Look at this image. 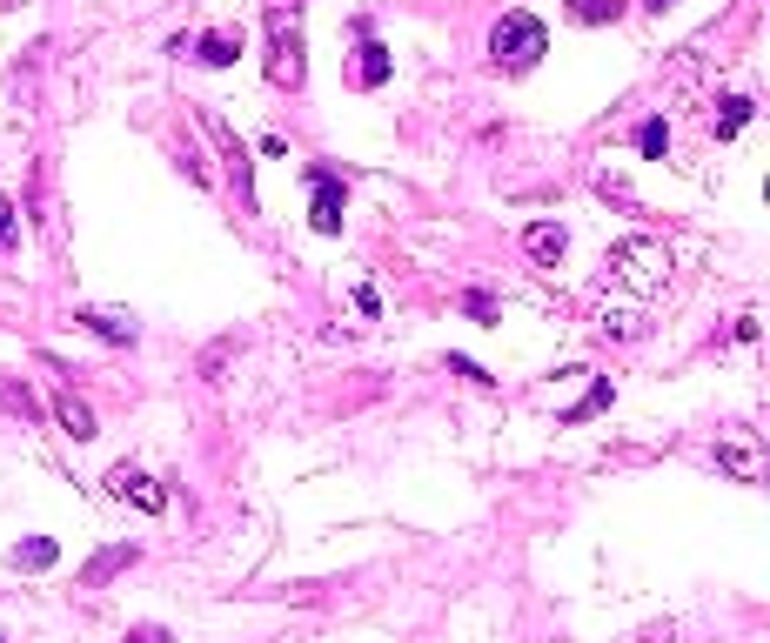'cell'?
<instances>
[{
	"label": "cell",
	"instance_id": "cell-1",
	"mask_svg": "<svg viewBox=\"0 0 770 643\" xmlns=\"http://www.w3.org/2000/svg\"><path fill=\"white\" fill-rule=\"evenodd\" d=\"M663 275H670V248L650 242V235H623V242L610 248V282L630 295H657Z\"/></svg>",
	"mask_w": 770,
	"mask_h": 643
},
{
	"label": "cell",
	"instance_id": "cell-10",
	"mask_svg": "<svg viewBox=\"0 0 770 643\" xmlns=\"http://www.w3.org/2000/svg\"><path fill=\"white\" fill-rule=\"evenodd\" d=\"M54 422H61V436H74V443H94L101 429H94V409L81 396H61L54 402Z\"/></svg>",
	"mask_w": 770,
	"mask_h": 643
},
{
	"label": "cell",
	"instance_id": "cell-7",
	"mask_svg": "<svg viewBox=\"0 0 770 643\" xmlns=\"http://www.w3.org/2000/svg\"><path fill=\"white\" fill-rule=\"evenodd\" d=\"M74 322L88 335H101V342H114V349H134V315H121V309H81Z\"/></svg>",
	"mask_w": 770,
	"mask_h": 643
},
{
	"label": "cell",
	"instance_id": "cell-14",
	"mask_svg": "<svg viewBox=\"0 0 770 643\" xmlns=\"http://www.w3.org/2000/svg\"><path fill=\"white\" fill-rule=\"evenodd\" d=\"M750 114H757V108H750L744 94H730V101H717V114H710V134H717V141H730V134L744 128Z\"/></svg>",
	"mask_w": 770,
	"mask_h": 643
},
{
	"label": "cell",
	"instance_id": "cell-11",
	"mask_svg": "<svg viewBox=\"0 0 770 643\" xmlns=\"http://www.w3.org/2000/svg\"><path fill=\"white\" fill-rule=\"evenodd\" d=\"M128 563H134V543H114V550H101V556L88 563V570H81V590H101V583H108V577H121Z\"/></svg>",
	"mask_w": 770,
	"mask_h": 643
},
{
	"label": "cell",
	"instance_id": "cell-6",
	"mask_svg": "<svg viewBox=\"0 0 770 643\" xmlns=\"http://www.w3.org/2000/svg\"><path fill=\"white\" fill-rule=\"evenodd\" d=\"M523 248H529V262H536V268H556L563 255H570V235H563L556 222H529L523 228Z\"/></svg>",
	"mask_w": 770,
	"mask_h": 643
},
{
	"label": "cell",
	"instance_id": "cell-23",
	"mask_svg": "<svg viewBox=\"0 0 770 643\" xmlns=\"http://www.w3.org/2000/svg\"><path fill=\"white\" fill-rule=\"evenodd\" d=\"M650 7H657V14H663V7H677V0H650Z\"/></svg>",
	"mask_w": 770,
	"mask_h": 643
},
{
	"label": "cell",
	"instance_id": "cell-9",
	"mask_svg": "<svg viewBox=\"0 0 770 643\" xmlns=\"http://www.w3.org/2000/svg\"><path fill=\"white\" fill-rule=\"evenodd\" d=\"M355 54H362V61H355V88H382V81L396 74V54H389L382 41H362Z\"/></svg>",
	"mask_w": 770,
	"mask_h": 643
},
{
	"label": "cell",
	"instance_id": "cell-16",
	"mask_svg": "<svg viewBox=\"0 0 770 643\" xmlns=\"http://www.w3.org/2000/svg\"><path fill=\"white\" fill-rule=\"evenodd\" d=\"M610 402H616V382H610V376H596V382H590V396L576 402V409H563V422H590L596 409H610Z\"/></svg>",
	"mask_w": 770,
	"mask_h": 643
},
{
	"label": "cell",
	"instance_id": "cell-21",
	"mask_svg": "<svg viewBox=\"0 0 770 643\" xmlns=\"http://www.w3.org/2000/svg\"><path fill=\"white\" fill-rule=\"evenodd\" d=\"M14 215H21V208H14V201H0V255L14 248Z\"/></svg>",
	"mask_w": 770,
	"mask_h": 643
},
{
	"label": "cell",
	"instance_id": "cell-20",
	"mask_svg": "<svg viewBox=\"0 0 770 643\" xmlns=\"http://www.w3.org/2000/svg\"><path fill=\"white\" fill-rule=\"evenodd\" d=\"M449 369H456L462 382H489V369H483V362H469V355H449Z\"/></svg>",
	"mask_w": 770,
	"mask_h": 643
},
{
	"label": "cell",
	"instance_id": "cell-12",
	"mask_svg": "<svg viewBox=\"0 0 770 643\" xmlns=\"http://www.w3.org/2000/svg\"><path fill=\"white\" fill-rule=\"evenodd\" d=\"M54 556H61V543H54V536H27V543H14V550H7V563H14V570H54Z\"/></svg>",
	"mask_w": 770,
	"mask_h": 643
},
{
	"label": "cell",
	"instance_id": "cell-3",
	"mask_svg": "<svg viewBox=\"0 0 770 643\" xmlns=\"http://www.w3.org/2000/svg\"><path fill=\"white\" fill-rule=\"evenodd\" d=\"M268 81L275 88H302V14L295 7L268 14Z\"/></svg>",
	"mask_w": 770,
	"mask_h": 643
},
{
	"label": "cell",
	"instance_id": "cell-17",
	"mask_svg": "<svg viewBox=\"0 0 770 643\" xmlns=\"http://www.w3.org/2000/svg\"><path fill=\"white\" fill-rule=\"evenodd\" d=\"M616 14H623V0H570V21H583V27L616 21Z\"/></svg>",
	"mask_w": 770,
	"mask_h": 643
},
{
	"label": "cell",
	"instance_id": "cell-18",
	"mask_svg": "<svg viewBox=\"0 0 770 643\" xmlns=\"http://www.w3.org/2000/svg\"><path fill=\"white\" fill-rule=\"evenodd\" d=\"M462 315H469V322H483V329H496V295H489V289H469V295H462Z\"/></svg>",
	"mask_w": 770,
	"mask_h": 643
},
{
	"label": "cell",
	"instance_id": "cell-4",
	"mask_svg": "<svg viewBox=\"0 0 770 643\" xmlns=\"http://www.w3.org/2000/svg\"><path fill=\"white\" fill-rule=\"evenodd\" d=\"M717 469L737 476V483H764V443H757V429H724L717 436Z\"/></svg>",
	"mask_w": 770,
	"mask_h": 643
},
{
	"label": "cell",
	"instance_id": "cell-8",
	"mask_svg": "<svg viewBox=\"0 0 770 643\" xmlns=\"http://www.w3.org/2000/svg\"><path fill=\"white\" fill-rule=\"evenodd\" d=\"M308 222H315V235H335V228H342V181L322 175V168H315V208H308Z\"/></svg>",
	"mask_w": 770,
	"mask_h": 643
},
{
	"label": "cell",
	"instance_id": "cell-5",
	"mask_svg": "<svg viewBox=\"0 0 770 643\" xmlns=\"http://www.w3.org/2000/svg\"><path fill=\"white\" fill-rule=\"evenodd\" d=\"M108 496H114V503H134V510H148V516L168 510V489L154 483L148 469H128V463H114V469H108Z\"/></svg>",
	"mask_w": 770,
	"mask_h": 643
},
{
	"label": "cell",
	"instance_id": "cell-22",
	"mask_svg": "<svg viewBox=\"0 0 770 643\" xmlns=\"http://www.w3.org/2000/svg\"><path fill=\"white\" fill-rule=\"evenodd\" d=\"M128 643H175V637H168V630H161V623H141V630H134Z\"/></svg>",
	"mask_w": 770,
	"mask_h": 643
},
{
	"label": "cell",
	"instance_id": "cell-13",
	"mask_svg": "<svg viewBox=\"0 0 770 643\" xmlns=\"http://www.w3.org/2000/svg\"><path fill=\"white\" fill-rule=\"evenodd\" d=\"M201 67H235L242 61V34H201Z\"/></svg>",
	"mask_w": 770,
	"mask_h": 643
},
{
	"label": "cell",
	"instance_id": "cell-2",
	"mask_svg": "<svg viewBox=\"0 0 770 643\" xmlns=\"http://www.w3.org/2000/svg\"><path fill=\"white\" fill-rule=\"evenodd\" d=\"M489 54H496V67L523 74V67H536L543 54H550V34H543V21H536V14H503V21H496V34H489Z\"/></svg>",
	"mask_w": 770,
	"mask_h": 643
},
{
	"label": "cell",
	"instance_id": "cell-19",
	"mask_svg": "<svg viewBox=\"0 0 770 643\" xmlns=\"http://www.w3.org/2000/svg\"><path fill=\"white\" fill-rule=\"evenodd\" d=\"M0 402H7L14 416H41V402H34V389H27V382H7V389H0Z\"/></svg>",
	"mask_w": 770,
	"mask_h": 643
},
{
	"label": "cell",
	"instance_id": "cell-15",
	"mask_svg": "<svg viewBox=\"0 0 770 643\" xmlns=\"http://www.w3.org/2000/svg\"><path fill=\"white\" fill-rule=\"evenodd\" d=\"M637 155L643 161H663V155H670V121H663V114H650V121L637 128Z\"/></svg>",
	"mask_w": 770,
	"mask_h": 643
}]
</instances>
